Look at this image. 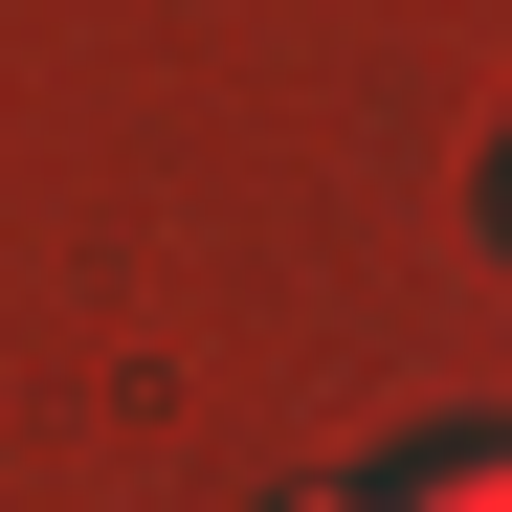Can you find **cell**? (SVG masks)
<instances>
[{
	"label": "cell",
	"mask_w": 512,
	"mask_h": 512,
	"mask_svg": "<svg viewBox=\"0 0 512 512\" xmlns=\"http://www.w3.org/2000/svg\"><path fill=\"white\" fill-rule=\"evenodd\" d=\"M379 512H512V446H446V468H401Z\"/></svg>",
	"instance_id": "obj_1"
},
{
	"label": "cell",
	"mask_w": 512,
	"mask_h": 512,
	"mask_svg": "<svg viewBox=\"0 0 512 512\" xmlns=\"http://www.w3.org/2000/svg\"><path fill=\"white\" fill-rule=\"evenodd\" d=\"M290 512H379V490H290Z\"/></svg>",
	"instance_id": "obj_2"
}]
</instances>
